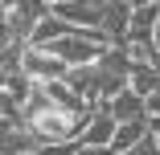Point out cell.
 <instances>
[{"mask_svg":"<svg viewBox=\"0 0 160 155\" xmlns=\"http://www.w3.org/2000/svg\"><path fill=\"white\" fill-rule=\"evenodd\" d=\"M49 16H58L66 29L99 33V25H103V0H49Z\"/></svg>","mask_w":160,"mask_h":155,"instance_id":"obj_1","label":"cell"},{"mask_svg":"<svg viewBox=\"0 0 160 155\" xmlns=\"http://www.w3.org/2000/svg\"><path fill=\"white\" fill-rule=\"evenodd\" d=\"M45 16H49V0H17V4H8V12H4V25H8L12 41L29 45L33 29H37Z\"/></svg>","mask_w":160,"mask_h":155,"instance_id":"obj_2","label":"cell"},{"mask_svg":"<svg viewBox=\"0 0 160 155\" xmlns=\"http://www.w3.org/2000/svg\"><path fill=\"white\" fill-rule=\"evenodd\" d=\"M21 74L33 82V86H49V82H62L66 78V66L53 57V53H41V49H29L21 53Z\"/></svg>","mask_w":160,"mask_h":155,"instance_id":"obj_3","label":"cell"},{"mask_svg":"<svg viewBox=\"0 0 160 155\" xmlns=\"http://www.w3.org/2000/svg\"><path fill=\"white\" fill-rule=\"evenodd\" d=\"M127 25H132V4L127 0H103V25L99 33L111 49H127Z\"/></svg>","mask_w":160,"mask_h":155,"instance_id":"obj_4","label":"cell"},{"mask_svg":"<svg viewBox=\"0 0 160 155\" xmlns=\"http://www.w3.org/2000/svg\"><path fill=\"white\" fill-rule=\"evenodd\" d=\"M66 82L74 94L90 106V110H99V66H78V70H66Z\"/></svg>","mask_w":160,"mask_h":155,"instance_id":"obj_5","label":"cell"},{"mask_svg":"<svg viewBox=\"0 0 160 155\" xmlns=\"http://www.w3.org/2000/svg\"><path fill=\"white\" fill-rule=\"evenodd\" d=\"M103 110L111 114V122H115V127H123V122H148V114H144V98H140V94H132V90L115 94Z\"/></svg>","mask_w":160,"mask_h":155,"instance_id":"obj_6","label":"cell"},{"mask_svg":"<svg viewBox=\"0 0 160 155\" xmlns=\"http://www.w3.org/2000/svg\"><path fill=\"white\" fill-rule=\"evenodd\" d=\"M111 139H115V122H111V114H107V110H90V118H86L78 143H82V147H111Z\"/></svg>","mask_w":160,"mask_h":155,"instance_id":"obj_7","label":"cell"},{"mask_svg":"<svg viewBox=\"0 0 160 155\" xmlns=\"http://www.w3.org/2000/svg\"><path fill=\"white\" fill-rule=\"evenodd\" d=\"M156 86H160V74L148 66V61H132V70H127V90L140 94V98H148V94H156Z\"/></svg>","mask_w":160,"mask_h":155,"instance_id":"obj_8","label":"cell"},{"mask_svg":"<svg viewBox=\"0 0 160 155\" xmlns=\"http://www.w3.org/2000/svg\"><path fill=\"white\" fill-rule=\"evenodd\" d=\"M144 135H148V122H123V127H115L111 155H123V151H132V147H136Z\"/></svg>","mask_w":160,"mask_h":155,"instance_id":"obj_9","label":"cell"},{"mask_svg":"<svg viewBox=\"0 0 160 155\" xmlns=\"http://www.w3.org/2000/svg\"><path fill=\"white\" fill-rule=\"evenodd\" d=\"M33 139H29V131L25 127H12L4 139H0V155H33Z\"/></svg>","mask_w":160,"mask_h":155,"instance_id":"obj_10","label":"cell"},{"mask_svg":"<svg viewBox=\"0 0 160 155\" xmlns=\"http://www.w3.org/2000/svg\"><path fill=\"white\" fill-rule=\"evenodd\" d=\"M123 155H160V147L152 143V135H144V139H140L132 151H123Z\"/></svg>","mask_w":160,"mask_h":155,"instance_id":"obj_11","label":"cell"},{"mask_svg":"<svg viewBox=\"0 0 160 155\" xmlns=\"http://www.w3.org/2000/svg\"><path fill=\"white\" fill-rule=\"evenodd\" d=\"M144 114H148V118H160V86H156V94L144 98Z\"/></svg>","mask_w":160,"mask_h":155,"instance_id":"obj_12","label":"cell"},{"mask_svg":"<svg viewBox=\"0 0 160 155\" xmlns=\"http://www.w3.org/2000/svg\"><path fill=\"white\" fill-rule=\"evenodd\" d=\"M74 155H111V147H82V143H74Z\"/></svg>","mask_w":160,"mask_h":155,"instance_id":"obj_13","label":"cell"},{"mask_svg":"<svg viewBox=\"0 0 160 155\" xmlns=\"http://www.w3.org/2000/svg\"><path fill=\"white\" fill-rule=\"evenodd\" d=\"M148 135H152V143L160 147V118H148Z\"/></svg>","mask_w":160,"mask_h":155,"instance_id":"obj_14","label":"cell"},{"mask_svg":"<svg viewBox=\"0 0 160 155\" xmlns=\"http://www.w3.org/2000/svg\"><path fill=\"white\" fill-rule=\"evenodd\" d=\"M152 53H160V21H156V29H152Z\"/></svg>","mask_w":160,"mask_h":155,"instance_id":"obj_15","label":"cell"},{"mask_svg":"<svg viewBox=\"0 0 160 155\" xmlns=\"http://www.w3.org/2000/svg\"><path fill=\"white\" fill-rule=\"evenodd\" d=\"M148 66H152V70L160 74V53H152V61H148Z\"/></svg>","mask_w":160,"mask_h":155,"instance_id":"obj_16","label":"cell"}]
</instances>
